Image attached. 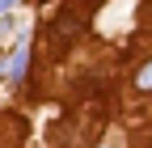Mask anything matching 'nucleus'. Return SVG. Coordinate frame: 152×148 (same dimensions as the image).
<instances>
[{"instance_id":"f257e3e1","label":"nucleus","mask_w":152,"mask_h":148,"mask_svg":"<svg viewBox=\"0 0 152 148\" xmlns=\"http://www.w3.org/2000/svg\"><path fill=\"white\" fill-rule=\"evenodd\" d=\"M26 68H30V42H17L13 59H9V81H26Z\"/></svg>"},{"instance_id":"f03ea898","label":"nucleus","mask_w":152,"mask_h":148,"mask_svg":"<svg viewBox=\"0 0 152 148\" xmlns=\"http://www.w3.org/2000/svg\"><path fill=\"white\" fill-rule=\"evenodd\" d=\"M80 30H85V17H76V13H64L59 21H55V38H76Z\"/></svg>"},{"instance_id":"7ed1b4c3","label":"nucleus","mask_w":152,"mask_h":148,"mask_svg":"<svg viewBox=\"0 0 152 148\" xmlns=\"http://www.w3.org/2000/svg\"><path fill=\"white\" fill-rule=\"evenodd\" d=\"M135 89H140V93H152V59L135 72Z\"/></svg>"},{"instance_id":"20e7f679","label":"nucleus","mask_w":152,"mask_h":148,"mask_svg":"<svg viewBox=\"0 0 152 148\" xmlns=\"http://www.w3.org/2000/svg\"><path fill=\"white\" fill-rule=\"evenodd\" d=\"M13 4H17V0H0V13H9V9H13Z\"/></svg>"}]
</instances>
